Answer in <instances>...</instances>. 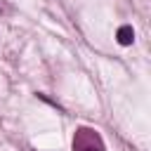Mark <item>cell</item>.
Instances as JSON below:
<instances>
[{
	"mask_svg": "<svg viewBox=\"0 0 151 151\" xmlns=\"http://www.w3.org/2000/svg\"><path fill=\"white\" fill-rule=\"evenodd\" d=\"M116 38H118L120 45H132V40H134V31H132V26H130V24L120 26L118 33H116Z\"/></svg>",
	"mask_w": 151,
	"mask_h": 151,
	"instance_id": "2",
	"label": "cell"
},
{
	"mask_svg": "<svg viewBox=\"0 0 151 151\" xmlns=\"http://www.w3.org/2000/svg\"><path fill=\"white\" fill-rule=\"evenodd\" d=\"M73 151H104V142L97 134V130L80 127L73 137Z\"/></svg>",
	"mask_w": 151,
	"mask_h": 151,
	"instance_id": "1",
	"label": "cell"
}]
</instances>
